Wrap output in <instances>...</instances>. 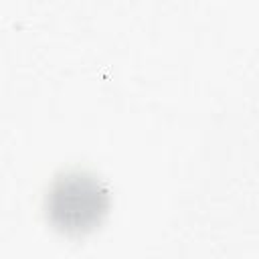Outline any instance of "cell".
<instances>
[{
  "label": "cell",
  "instance_id": "obj_1",
  "mask_svg": "<svg viewBox=\"0 0 259 259\" xmlns=\"http://www.w3.org/2000/svg\"><path fill=\"white\" fill-rule=\"evenodd\" d=\"M109 192L93 174L67 172L59 176L47 194V214L69 233L89 231L107 212Z\"/></svg>",
  "mask_w": 259,
  "mask_h": 259
}]
</instances>
